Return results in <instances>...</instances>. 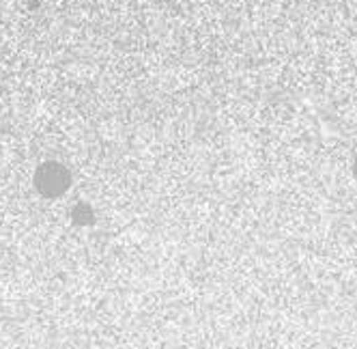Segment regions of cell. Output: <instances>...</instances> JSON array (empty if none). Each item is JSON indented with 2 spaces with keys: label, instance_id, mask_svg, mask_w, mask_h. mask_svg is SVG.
<instances>
[{
  "label": "cell",
  "instance_id": "6da1fadb",
  "mask_svg": "<svg viewBox=\"0 0 357 349\" xmlns=\"http://www.w3.org/2000/svg\"><path fill=\"white\" fill-rule=\"evenodd\" d=\"M35 184H37V188H39L41 194H45V196H56V194H63L67 190L69 174L59 164H45V166L39 168L37 177H35Z\"/></svg>",
  "mask_w": 357,
  "mask_h": 349
}]
</instances>
